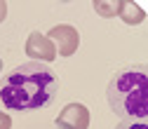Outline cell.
Listing matches in <instances>:
<instances>
[{
    "mask_svg": "<svg viewBox=\"0 0 148 129\" xmlns=\"http://www.w3.org/2000/svg\"><path fill=\"white\" fill-rule=\"evenodd\" d=\"M57 129H87L89 127V108L85 103H66L64 110L59 113V117L54 120Z\"/></svg>",
    "mask_w": 148,
    "mask_h": 129,
    "instance_id": "4",
    "label": "cell"
},
{
    "mask_svg": "<svg viewBox=\"0 0 148 129\" xmlns=\"http://www.w3.org/2000/svg\"><path fill=\"white\" fill-rule=\"evenodd\" d=\"M0 73H3V59H0Z\"/></svg>",
    "mask_w": 148,
    "mask_h": 129,
    "instance_id": "11",
    "label": "cell"
},
{
    "mask_svg": "<svg viewBox=\"0 0 148 129\" xmlns=\"http://www.w3.org/2000/svg\"><path fill=\"white\" fill-rule=\"evenodd\" d=\"M59 3H71V0H59Z\"/></svg>",
    "mask_w": 148,
    "mask_h": 129,
    "instance_id": "12",
    "label": "cell"
},
{
    "mask_svg": "<svg viewBox=\"0 0 148 129\" xmlns=\"http://www.w3.org/2000/svg\"><path fill=\"white\" fill-rule=\"evenodd\" d=\"M47 38L52 40V45L57 47V57H73L80 47V33L78 28H73L71 24H59L54 26Z\"/></svg>",
    "mask_w": 148,
    "mask_h": 129,
    "instance_id": "3",
    "label": "cell"
},
{
    "mask_svg": "<svg viewBox=\"0 0 148 129\" xmlns=\"http://www.w3.org/2000/svg\"><path fill=\"white\" fill-rule=\"evenodd\" d=\"M7 19V3L5 0H0V24H3Z\"/></svg>",
    "mask_w": 148,
    "mask_h": 129,
    "instance_id": "10",
    "label": "cell"
},
{
    "mask_svg": "<svg viewBox=\"0 0 148 129\" xmlns=\"http://www.w3.org/2000/svg\"><path fill=\"white\" fill-rule=\"evenodd\" d=\"M118 16H120L125 24H129V26H139V24L146 19V12L134 3V0H122V3H120V12H118Z\"/></svg>",
    "mask_w": 148,
    "mask_h": 129,
    "instance_id": "6",
    "label": "cell"
},
{
    "mask_svg": "<svg viewBox=\"0 0 148 129\" xmlns=\"http://www.w3.org/2000/svg\"><path fill=\"white\" fill-rule=\"evenodd\" d=\"M0 129H12V117L0 110Z\"/></svg>",
    "mask_w": 148,
    "mask_h": 129,
    "instance_id": "9",
    "label": "cell"
},
{
    "mask_svg": "<svg viewBox=\"0 0 148 129\" xmlns=\"http://www.w3.org/2000/svg\"><path fill=\"white\" fill-rule=\"evenodd\" d=\"M26 54L33 61H40V63H52L57 59V47L52 45V40L47 35H42L40 31H33L26 40Z\"/></svg>",
    "mask_w": 148,
    "mask_h": 129,
    "instance_id": "5",
    "label": "cell"
},
{
    "mask_svg": "<svg viewBox=\"0 0 148 129\" xmlns=\"http://www.w3.org/2000/svg\"><path fill=\"white\" fill-rule=\"evenodd\" d=\"M120 3L122 0H92V7H94V12L99 16H103V19H113L120 12Z\"/></svg>",
    "mask_w": 148,
    "mask_h": 129,
    "instance_id": "7",
    "label": "cell"
},
{
    "mask_svg": "<svg viewBox=\"0 0 148 129\" xmlns=\"http://www.w3.org/2000/svg\"><path fill=\"white\" fill-rule=\"evenodd\" d=\"M113 129H148V120H122Z\"/></svg>",
    "mask_w": 148,
    "mask_h": 129,
    "instance_id": "8",
    "label": "cell"
},
{
    "mask_svg": "<svg viewBox=\"0 0 148 129\" xmlns=\"http://www.w3.org/2000/svg\"><path fill=\"white\" fill-rule=\"evenodd\" d=\"M59 94V78L47 63L28 61L0 80V101L7 110L33 113L47 108Z\"/></svg>",
    "mask_w": 148,
    "mask_h": 129,
    "instance_id": "1",
    "label": "cell"
},
{
    "mask_svg": "<svg viewBox=\"0 0 148 129\" xmlns=\"http://www.w3.org/2000/svg\"><path fill=\"white\" fill-rule=\"evenodd\" d=\"M110 110L122 120H148V63H129L106 87Z\"/></svg>",
    "mask_w": 148,
    "mask_h": 129,
    "instance_id": "2",
    "label": "cell"
}]
</instances>
